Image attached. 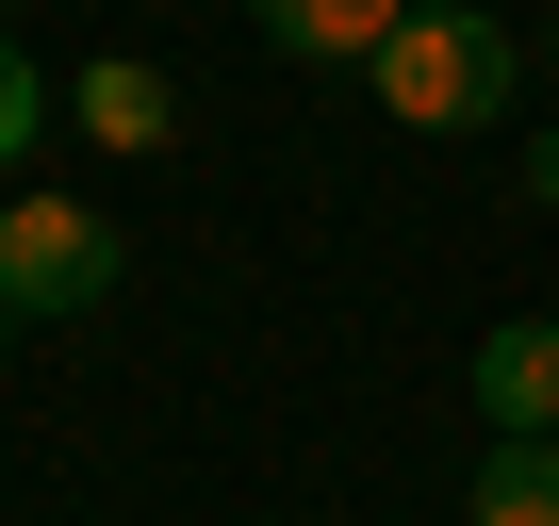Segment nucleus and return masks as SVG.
Listing matches in <instances>:
<instances>
[{"label": "nucleus", "instance_id": "9", "mask_svg": "<svg viewBox=\"0 0 559 526\" xmlns=\"http://www.w3.org/2000/svg\"><path fill=\"white\" fill-rule=\"evenodd\" d=\"M0 330H17V297H0Z\"/></svg>", "mask_w": 559, "mask_h": 526}, {"label": "nucleus", "instance_id": "3", "mask_svg": "<svg viewBox=\"0 0 559 526\" xmlns=\"http://www.w3.org/2000/svg\"><path fill=\"white\" fill-rule=\"evenodd\" d=\"M477 411H493L510 444H559V330H543V313L477 346Z\"/></svg>", "mask_w": 559, "mask_h": 526}, {"label": "nucleus", "instance_id": "4", "mask_svg": "<svg viewBox=\"0 0 559 526\" xmlns=\"http://www.w3.org/2000/svg\"><path fill=\"white\" fill-rule=\"evenodd\" d=\"M247 17H263V50H297V67H379L412 0H247Z\"/></svg>", "mask_w": 559, "mask_h": 526}, {"label": "nucleus", "instance_id": "2", "mask_svg": "<svg viewBox=\"0 0 559 526\" xmlns=\"http://www.w3.org/2000/svg\"><path fill=\"white\" fill-rule=\"evenodd\" d=\"M0 297H17V313H99L116 297V230L83 198H17V214H0Z\"/></svg>", "mask_w": 559, "mask_h": 526}, {"label": "nucleus", "instance_id": "8", "mask_svg": "<svg viewBox=\"0 0 559 526\" xmlns=\"http://www.w3.org/2000/svg\"><path fill=\"white\" fill-rule=\"evenodd\" d=\"M526 181H543V198H559V132H543V148H526Z\"/></svg>", "mask_w": 559, "mask_h": 526}, {"label": "nucleus", "instance_id": "6", "mask_svg": "<svg viewBox=\"0 0 559 526\" xmlns=\"http://www.w3.org/2000/svg\"><path fill=\"white\" fill-rule=\"evenodd\" d=\"M477 526H559V444H493L477 461Z\"/></svg>", "mask_w": 559, "mask_h": 526}, {"label": "nucleus", "instance_id": "7", "mask_svg": "<svg viewBox=\"0 0 559 526\" xmlns=\"http://www.w3.org/2000/svg\"><path fill=\"white\" fill-rule=\"evenodd\" d=\"M34 132H50V83H34V67H17V34H0V165H17V148H34Z\"/></svg>", "mask_w": 559, "mask_h": 526}, {"label": "nucleus", "instance_id": "1", "mask_svg": "<svg viewBox=\"0 0 559 526\" xmlns=\"http://www.w3.org/2000/svg\"><path fill=\"white\" fill-rule=\"evenodd\" d=\"M362 83H379L395 132H493L510 116V34H493V0H412Z\"/></svg>", "mask_w": 559, "mask_h": 526}, {"label": "nucleus", "instance_id": "5", "mask_svg": "<svg viewBox=\"0 0 559 526\" xmlns=\"http://www.w3.org/2000/svg\"><path fill=\"white\" fill-rule=\"evenodd\" d=\"M83 132H99V148H165V132H181L165 67H83Z\"/></svg>", "mask_w": 559, "mask_h": 526}]
</instances>
